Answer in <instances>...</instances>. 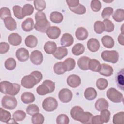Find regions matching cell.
Returning a JSON list of instances; mask_svg holds the SVG:
<instances>
[{
  "instance_id": "1",
  "label": "cell",
  "mask_w": 124,
  "mask_h": 124,
  "mask_svg": "<svg viewBox=\"0 0 124 124\" xmlns=\"http://www.w3.org/2000/svg\"><path fill=\"white\" fill-rule=\"evenodd\" d=\"M71 116L73 119L82 124H91L93 114L88 111L84 112L80 106L73 107L70 111Z\"/></svg>"
},
{
  "instance_id": "2",
  "label": "cell",
  "mask_w": 124,
  "mask_h": 124,
  "mask_svg": "<svg viewBox=\"0 0 124 124\" xmlns=\"http://www.w3.org/2000/svg\"><path fill=\"white\" fill-rule=\"evenodd\" d=\"M35 29L41 32L46 33L48 29L50 27V24L47 20L46 14L43 12L38 11L35 14Z\"/></svg>"
},
{
  "instance_id": "3",
  "label": "cell",
  "mask_w": 124,
  "mask_h": 124,
  "mask_svg": "<svg viewBox=\"0 0 124 124\" xmlns=\"http://www.w3.org/2000/svg\"><path fill=\"white\" fill-rule=\"evenodd\" d=\"M20 90V85L17 83H12L8 81H3L0 83V91L4 94L15 96Z\"/></svg>"
},
{
  "instance_id": "4",
  "label": "cell",
  "mask_w": 124,
  "mask_h": 124,
  "mask_svg": "<svg viewBox=\"0 0 124 124\" xmlns=\"http://www.w3.org/2000/svg\"><path fill=\"white\" fill-rule=\"evenodd\" d=\"M55 88V82L50 80L46 79L44 80L42 84L37 87L36 92L40 95H45L52 93L54 91Z\"/></svg>"
},
{
  "instance_id": "5",
  "label": "cell",
  "mask_w": 124,
  "mask_h": 124,
  "mask_svg": "<svg viewBox=\"0 0 124 124\" xmlns=\"http://www.w3.org/2000/svg\"><path fill=\"white\" fill-rule=\"evenodd\" d=\"M101 58L103 61L112 63H116L119 58L118 52L116 50H105L101 53Z\"/></svg>"
},
{
  "instance_id": "6",
  "label": "cell",
  "mask_w": 124,
  "mask_h": 124,
  "mask_svg": "<svg viewBox=\"0 0 124 124\" xmlns=\"http://www.w3.org/2000/svg\"><path fill=\"white\" fill-rule=\"evenodd\" d=\"M107 97L112 102L120 103L124 100L123 94L114 88H110L107 91Z\"/></svg>"
},
{
  "instance_id": "7",
  "label": "cell",
  "mask_w": 124,
  "mask_h": 124,
  "mask_svg": "<svg viewBox=\"0 0 124 124\" xmlns=\"http://www.w3.org/2000/svg\"><path fill=\"white\" fill-rule=\"evenodd\" d=\"M17 105V101L16 98L12 95H5L1 100L2 107L7 109H14Z\"/></svg>"
},
{
  "instance_id": "8",
  "label": "cell",
  "mask_w": 124,
  "mask_h": 124,
  "mask_svg": "<svg viewBox=\"0 0 124 124\" xmlns=\"http://www.w3.org/2000/svg\"><path fill=\"white\" fill-rule=\"evenodd\" d=\"M58 104L57 100L52 97H48L45 98L42 103V107L43 109L48 112L53 111L55 110Z\"/></svg>"
},
{
  "instance_id": "9",
  "label": "cell",
  "mask_w": 124,
  "mask_h": 124,
  "mask_svg": "<svg viewBox=\"0 0 124 124\" xmlns=\"http://www.w3.org/2000/svg\"><path fill=\"white\" fill-rule=\"evenodd\" d=\"M38 84L36 78L31 73L25 76L21 80V85L26 89L32 88L36 84Z\"/></svg>"
},
{
  "instance_id": "10",
  "label": "cell",
  "mask_w": 124,
  "mask_h": 124,
  "mask_svg": "<svg viewBox=\"0 0 124 124\" xmlns=\"http://www.w3.org/2000/svg\"><path fill=\"white\" fill-rule=\"evenodd\" d=\"M73 97V93L71 90L67 88L61 90L59 93V98L60 101L64 103L69 102Z\"/></svg>"
},
{
  "instance_id": "11",
  "label": "cell",
  "mask_w": 124,
  "mask_h": 124,
  "mask_svg": "<svg viewBox=\"0 0 124 124\" xmlns=\"http://www.w3.org/2000/svg\"><path fill=\"white\" fill-rule=\"evenodd\" d=\"M30 59L33 64L38 65L42 63L43 55L41 51L38 50H35L31 52Z\"/></svg>"
},
{
  "instance_id": "12",
  "label": "cell",
  "mask_w": 124,
  "mask_h": 124,
  "mask_svg": "<svg viewBox=\"0 0 124 124\" xmlns=\"http://www.w3.org/2000/svg\"><path fill=\"white\" fill-rule=\"evenodd\" d=\"M67 83L68 86L72 88H77L81 84L80 78L75 74L70 75L67 77Z\"/></svg>"
},
{
  "instance_id": "13",
  "label": "cell",
  "mask_w": 124,
  "mask_h": 124,
  "mask_svg": "<svg viewBox=\"0 0 124 124\" xmlns=\"http://www.w3.org/2000/svg\"><path fill=\"white\" fill-rule=\"evenodd\" d=\"M16 57L18 61L24 62L29 58V52L25 48L21 47L18 48L16 51Z\"/></svg>"
},
{
  "instance_id": "14",
  "label": "cell",
  "mask_w": 124,
  "mask_h": 124,
  "mask_svg": "<svg viewBox=\"0 0 124 124\" xmlns=\"http://www.w3.org/2000/svg\"><path fill=\"white\" fill-rule=\"evenodd\" d=\"M61 29L57 26H51L47 30L46 33L48 38L51 39H56L60 35Z\"/></svg>"
},
{
  "instance_id": "15",
  "label": "cell",
  "mask_w": 124,
  "mask_h": 124,
  "mask_svg": "<svg viewBox=\"0 0 124 124\" xmlns=\"http://www.w3.org/2000/svg\"><path fill=\"white\" fill-rule=\"evenodd\" d=\"M61 45L64 47L71 46L74 43V38L72 35L68 33L63 34L60 40Z\"/></svg>"
},
{
  "instance_id": "16",
  "label": "cell",
  "mask_w": 124,
  "mask_h": 124,
  "mask_svg": "<svg viewBox=\"0 0 124 124\" xmlns=\"http://www.w3.org/2000/svg\"><path fill=\"white\" fill-rule=\"evenodd\" d=\"M87 47L88 49L93 52L97 51L100 48V43L96 38H92L87 42Z\"/></svg>"
},
{
  "instance_id": "17",
  "label": "cell",
  "mask_w": 124,
  "mask_h": 124,
  "mask_svg": "<svg viewBox=\"0 0 124 124\" xmlns=\"http://www.w3.org/2000/svg\"><path fill=\"white\" fill-rule=\"evenodd\" d=\"M8 42L12 46H17L22 42L21 36L17 33H12L8 36Z\"/></svg>"
},
{
  "instance_id": "18",
  "label": "cell",
  "mask_w": 124,
  "mask_h": 124,
  "mask_svg": "<svg viewBox=\"0 0 124 124\" xmlns=\"http://www.w3.org/2000/svg\"><path fill=\"white\" fill-rule=\"evenodd\" d=\"M113 72V68L110 65L106 63H102L101 64V68L99 73L106 77H109L112 75Z\"/></svg>"
},
{
  "instance_id": "19",
  "label": "cell",
  "mask_w": 124,
  "mask_h": 124,
  "mask_svg": "<svg viewBox=\"0 0 124 124\" xmlns=\"http://www.w3.org/2000/svg\"><path fill=\"white\" fill-rule=\"evenodd\" d=\"M22 29L26 32L30 31L34 28V21L31 18H28L21 24Z\"/></svg>"
},
{
  "instance_id": "20",
  "label": "cell",
  "mask_w": 124,
  "mask_h": 124,
  "mask_svg": "<svg viewBox=\"0 0 124 124\" xmlns=\"http://www.w3.org/2000/svg\"><path fill=\"white\" fill-rule=\"evenodd\" d=\"M68 54L67 49L64 46H59L57 48L53 56L57 59L61 60L67 56Z\"/></svg>"
},
{
  "instance_id": "21",
  "label": "cell",
  "mask_w": 124,
  "mask_h": 124,
  "mask_svg": "<svg viewBox=\"0 0 124 124\" xmlns=\"http://www.w3.org/2000/svg\"><path fill=\"white\" fill-rule=\"evenodd\" d=\"M88 32L87 29L83 27L78 28L76 31L75 35L76 38L80 41H83L87 39L88 36Z\"/></svg>"
},
{
  "instance_id": "22",
  "label": "cell",
  "mask_w": 124,
  "mask_h": 124,
  "mask_svg": "<svg viewBox=\"0 0 124 124\" xmlns=\"http://www.w3.org/2000/svg\"><path fill=\"white\" fill-rule=\"evenodd\" d=\"M109 106V104L107 100L104 98H99L97 100L95 103V108L96 109L99 111L107 109Z\"/></svg>"
},
{
  "instance_id": "23",
  "label": "cell",
  "mask_w": 124,
  "mask_h": 124,
  "mask_svg": "<svg viewBox=\"0 0 124 124\" xmlns=\"http://www.w3.org/2000/svg\"><path fill=\"white\" fill-rule=\"evenodd\" d=\"M35 97L34 94L29 92L23 93L21 95V100L24 104H29L35 101Z\"/></svg>"
},
{
  "instance_id": "24",
  "label": "cell",
  "mask_w": 124,
  "mask_h": 124,
  "mask_svg": "<svg viewBox=\"0 0 124 124\" xmlns=\"http://www.w3.org/2000/svg\"><path fill=\"white\" fill-rule=\"evenodd\" d=\"M3 20L5 26L8 30L14 31L17 28L16 22L11 16L6 17Z\"/></svg>"
},
{
  "instance_id": "25",
  "label": "cell",
  "mask_w": 124,
  "mask_h": 124,
  "mask_svg": "<svg viewBox=\"0 0 124 124\" xmlns=\"http://www.w3.org/2000/svg\"><path fill=\"white\" fill-rule=\"evenodd\" d=\"M62 65L65 71H70L75 67V60L72 58H68L62 62Z\"/></svg>"
},
{
  "instance_id": "26",
  "label": "cell",
  "mask_w": 124,
  "mask_h": 124,
  "mask_svg": "<svg viewBox=\"0 0 124 124\" xmlns=\"http://www.w3.org/2000/svg\"><path fill=\"white\" fill-rule=\"evenodd\" d=\"M57 45L53 41H47L44 46V49L45 52L48 54H53L57 49Z\"/></svg>"
},
{
  "instance_id": "27",
  "label": "cell",
  "mask_w": 124,
  "mask_h": 124,
  "mask_svg": "<svg viewBox=\"0 0 124 124\" xmlns=\"http://www.w3.org/2000/svg\"><path fill=\"white\" fill-rule=\"evenodd\" d=\"M97 95V93L95 89L93 87L87 88L84 91V97L88 100H92L94 99Z\"/></svg>"
},
{
  "instance_id": "28",
  "label": "cell",
  "mask_w": 124,
  "mask_h": 124,
  "mask_svg": "<svg viewBox=\"0 0 124 124\" xmlns=\"http://www.w3.org/2000/svg\"><path fill=\"white\" fill-rule=\"evenodd\" d=\"M91 59L87 56H82L78 61V65L79 68L84 71L88 70V63Z\"/></svg>"
},
{
  "instance_id": "29",
  "label": "cell",
  "mask_w": 124,
  "mask_h": 124,
  "mask_svg": "<svg viewBox=\"0 0 124 124\" xmlns=\"http://www.w3.org/2000/svg\"><path fill=\"white\" fill-rule=\"evenodd\" d=\"M101 68L99 61L96 59H90L88 63V69L92 71L99 72Z\"/></svg>"
},
{
  "instance_id": "30",
  "label": "cell",
  "mask_w": 124,
  "mask_h": 124,
  "mask_svg": "<svg viewBox=\"0 0 124 124\" xmlns=\"http://www.w3.org/2000/svg\"><path fill=\"white\" fill-rule=\"evenodd\" d=\"M49 18L53 23L59 24L62 21L63 19V16L60 12L54 11L50 13Z\"/></svg>"
},
{
  "instance_id": "31",
  "label": "cell",
  "mask_w": 124,
  "mask_h": 124,
  "mask_svg": "<svg viewBox=\"0 0 124 124\" xmlns=\"http://www.w3.org/2000/svg\"><path fill=\"white\" fill-rule=\"evenodd\" d=\"M38 43V40L36 37L32 35H30L27 36L25 40L26 46L30 48L35 47Z\"/></svg>"
},
{
  "instance_id": "32",
  "label": "cell",
  "mask_w": 124,
  "mask_h": 124,
  "mask_svg": "<svg viewBox=\"0 0 124 124\" xmlns=\"http://www.w3.org/2000/svg\"><path fill=\"white\" fill-rule=\"evenodd\" d=\"M103 46L108 48H112L114 45V41L112 37L109 35H105L101 39Z\"/></svg>"
},
{
  "instance_id": "33",
  "label": "cell",
  "mask_w": 124,
  "mask_h": 124,
  "mask_svg": "<svg viewBox=\"0 0 124 124\" xmlns=\"http://www.w3.org/2000/svg\"><path fill=\"white\" fill-rule=\"evenodd\" d=\"M11 118V114L10 112L2 108H0V120L1 122L8 124Z\"/></svg>"
},
{
  "instance_id": "34",
  "label": "cell",
  "mask_w": 124,
  "mask_h": 124,
  "mask_svg": "<svg viewBox=\"0 0 124 124\" xmlns=\"http://www.w3.org/2000/svg\"><path fill=\"white\" fill-rule=\"evenodd\" d=\"M113 19L116 22H122L124 20V10L122 9H117L112 15Z\"/></svg>"
},
{
  "instance_id": "35",
  "label": "cell",
  "mask_w": 124,
  "mask_h": 124,
  "mask_svg": "<svg viewBox=\"0 0 124 124\" xmlns=\"http://www.w3.org/2000/svg\"><path fill=\"white\" fill-rule=\"evenodd\" d=\"M85 47L84 45L81 43L75 44L72 49V53L75 56H79L84 53Z\"/></svg>"
},
{
  "instance_id": "36",
  "label": "cell",
  "mask_w": 124,
  "mask_h": 124,
  "mask_svg": "<svg viewBox=\"0 0 124 124\" xmlns=\"http://www.w3.org/2000/svg\"><path fill=\"white\" fill-rule=\"evenodd\" d=\"M124 69H121L116 76V82L118 85V87L122 90H124Z\"/></svg>"
},
{
  "instance_id": "37",
  "label": "cell",
  "mask_w": 124,
  "mask_h": 124,
  "mask_svg": "<svg viewBox=\"0 0 124 124\" xmlns=\"http://www.w3.org/2000/svg\"><path fill=\"white\" fill-rule=\"evenodd\" d=\"M34 11V7L31 4H26L22 8V13L24 17L27 16L32 14Z\"/></svg>"
},
{
  "instance_id": "38",
  "label": "cell",
  "mask_w": 124,
  "mask_h": 124,
  "mask_svg": "<svg viewBox=\"0 0 124 124\" xmlns=\"http://www.w3.org/2000/svg\"><path fill=\"white\" fill-rule=\"evenodd\" d=\"M26 116V113L22 110H17L13 114V118L16 122L23 121Z\"/></svg>"
},
{
  "instance_id": "39",
  "label": "cell",
  "mask_w": 124,
  "mask_h": 124,
  "mask_svg": "<svg viewBox=\"0 0 124 124\" xmlns=\"http://www.w3.org/2000/svg\"><path fill=\"white\" fill-rule=\"evenodd\" d=\"M5 67L8 70H14L16 66V62L13 58H8L4 62Z\"/></svg>"
},
{
  "instance_id": "40",
  "label": "cell",
  "mask_w": 124,
  "mask_h": 124,
  "mask_svg": "<svg viewBox=\"0 0 124 124\" xmlns=\"http://www.w3.org/2000/svg\"><path fill=\"white\" fill-rule=\"evenodd\" d=\"M124 111L119 112L115 114L113 116V123L114 124H124Z\"/></svg>"
},
{
  "instance_id": "41",
  "label": "cell",
  "mask_w": 124,
  "mask_h": 124,
  "mask_svg": "<svg viewBox=\"0 0 124 124\" xmlns=\"http://www.w3.org/2000/svg\"><path fill=\"white\" fill-rule=\"evenodd\" d=\"M69 8L72 12L78 15L84 14L86 12V8L85 7L80 3L75 7H69Z\"/></svg>"
},
{
  "instance_id": "42",
  "label": "cell",
  "mask_w": 124,
  "mask_h": 124,
  "mask_svg": "<svg viewBox=\"0 0 124 124\" xmlns=\"http://www.w3.org/2000/svg\"><path fill=\"white\" fill-rule=\"evenodd\" d=\"M44 117L40 113H37L33 115L31 117V122L33 124H42L44 122Z\"/></svg>"
},
{
  "instance_id": "43",
  "label": "cell",
  "mask_w": 124,
  "mask_h": 124,
  "mask_svg": "<svg viewBox=\"0 0 124 124\" xmlns=\"http://www.w3.org/2000/svg\"><path fill=\"white\" fill-rule=\"evenodd\" d=\"M94 31L97 34H101L105 31V26L103 22L96 21L94 24Z\"/></svg>"
},
{
  "instance_id": "44",
  "label": "cell",
  "mask_w": 124,
  "mask_h": 124,
  "mask_svg": "<svg viewBox=\"0 0 124 124\" xmlns=\"http://www.w3.org/2000/svg\"><path fill=\"white\" fill-rule=\"evenodd\" d=\"M26 112L30 115H33L35 113L39 112V107L35 104H30L28 105L26 109Z\"/></svg>"
},
{
  "instance_id": "45",
  "label": "cell",
  "mask_w": 124,
  "mask_h": 124,
  "mask_svg": "<svg viewBox=\"0 0 124 124\" xmlns=\"http://www.w3.org/2000/svg\"><path fill=\"white\" fill-rule=\"evenodd\" d=\"M35 9L38 11L42 12L46 7V3L44 0H35L33 1Z\"/></svg>"
},
{
  "instance_id": "46",
  "label": "cell",
  "mask_w": 124,
  "mask_h": 124,
  "mask_svg": "<svg viewBox=\"0 0 124 124\" xmlns=\"http://www.w3.org/2000/svg\"><path fill=\"white\" fill-rule=\"evenodd\" d=\"M96 85L99 90H104L107 88L108 86V81L105 78H100L97 80Z\"/></svg>"
},
{
  "instance_id": "47",
  "label": "cell",
  "mask_w": 124,
  "mask_h": 124,
  "mask_svg": "<svg viewBox=\"0 0 124 124\" xmlns=\"http://www.w3.org/2000/svg\"><path fill=\"white\" fill-rule=\"evenodd\" d=\"M100 116L103 123H108L110 119V112L107 109H103L101 111Z\"/></svg>"
},
{
  "instance_id": "48",
  "label": "cell",
  "mask_w": 124,
  "mask_h": 124,
  "mask_svg": "<svg viewBox=\"0 0 124 124\" xmlns=\"http://www.w3.org/2000/svg\"><path fill=\"white\" fill-rule=\"evenodd\" d=\"M53 70L57 75H62L66 72L63 67L62 62H58L54 65Z\"/></svg>"
},
{
  "instance_id": "49",
  "label": "cell",
  "mask_w": 124,
  "mask_h": 124,
  "mask_svg": "<svg viewBox=\"0 0 124 124\" xmlns=\"http://www.w3.org/2000/svg\"><path fill=\"white\" fill-rule=\"evenodd\" d=\"M103 23L105 26V31L108 32H111L113 31L114 29V25L113 23L109 19H104Z\"/></svg>"
},
{
  "instance_id": "50",
  "label": "cell",
  "mask_w": 124,
  "mask_h": 124,
  "mask_svg": "<svg viewBox=\"0 0 124 124\" xmlns=\"http://www.w3.org/2000/svg\"><path fill=\"white\" fill-rule=\"evenodd\" d=\"M69 123V118L66 114H61L56 118V123L57 124H68Z\"/></svg>"
},
{
  "instance_id": "51",
  "label": "cell",
  "mask_w": 124,
  "mask_h": 124,
  "mask_svg": "<svg viewBox=\"0 0 124 124\" xmlns=\"http://www.w3.org/2000/svg\"><path fill=\"white\" fill-rule=\"evenodd\" d=\"M113 13V9L111 7H107L105 8L102 12L101 16L103 19H108Z\"/></svg>"
},
{
  "instance_id": "52",
  "label": "cell",
  "mask_w": 124,
  "mask_h": 124,
  "mask_svg": "<svg viewBox=\"0 0 124 124\" xmlns=\"http://www.w3.org/2000/svg\"><path fill=\"white\" fill-rule=\"evenodd\" d=\"M13 11L14 16L19 19H22L24 18L22 15V8L18 5H15L13 7Z\"/></svg>"
},
{
  "instance_id": "53",
  "label": "cell",
  "mask_w": 124,
  "mask_h": 124,
  "mask_svg": "<svg viewBox=\"0 0 124 124\" xmlns=\"http://www.w3.org/2000/svg\"><path fill=\"white\" fill-rule=\"evenodd\" d=\"M11 16V13L9 8L6 7H2L0 8V16L1 19L4 20L6 17H10Z\"/></svg>"
},
{
  "instance_id": "54",
  "label": "cell",
  "mask_w": 124,
  "mask_h": 124,
  "mask_svg": "<svg viewBox=\"0 0 124 124\" xmlns=\"http://www.w3.org/2000/svg\"><path fill=\"white\" fill-rule=\"evenodd\" d=\"M102 7L101 2L98 0H93L91 2V9L95 12H97L100 11Z\"/></svg>"
},
{
  "instance_id": "55",
  "label": "cell",
  "mask_w": 124,
  "mask_h": 124,
  "mask_svg": "<svg viewBox=\"0 0 124 124\" xmlns=\"http://www.w3.org/2000/svg\"><path fill=\"white\" fill-rule=\"evenodd\" d=\"M10 48L9 45L6 42H1L0 43V53L5 54L7 52Z\"/></svg>"
},
{
  "instance_id": "56",
  "label": "cell",
  "mask_w": 124,
  "mask_h": 124,
  "mask_svg": "<svg viewBox=\"0 0 124 124\" xmlns=\"http://www.w3.org/2000/svg\"><path fill=\"white\" fill-rule=\"evenodd\" d=\"M32 75H33L35 78H36L38 83H39L43 78V75L42 74L38 71H34L31 73Z\"/></svg>"
},
{
  "instance_id": "57",
  "label": "cell",
  "mask_w": 124,
  "mask_h": 124,
  "mask_svg": "<svg viewBox=\"0 0 124 124\" xmlns=\"http://www.w3.org/2000/svg\"><path fill=\"white\" fill-rule=\"evenodd\" d=\"M91 123L93 124H103L101 120L99 115L93 116L91 119Z\"/></svg>"
},
{
  "instance_id": "58",
  "label": "cell",
  "mask_w": 124,
  "mask_h": 124,
  "mask_svg": "<svg viewBox=\"0 0 124 124\" xmlns=\"http://www.w3.org/2000/svg\"><path fill=\"white\" fill-rule=\"evenodd\" d=\"M66 3L69 7H75L79 4L78 0H67Z\"/></svg>"
},
{
  "instance_id": "59",
  "label": "cell",
  "mask_w": 124,
  "mask_h": 124,
  "mask_svg": "<svg viewBox=\"0 0 124 124\" xmlns=\"http://www.w3.org/2000/svg\"><path fill=\"white\" fill-rule=\"evenodd\" d=\"M118 40L119 43V44L122 46H124V34L121 33L119 34L118 38Z\"/></svg>"
}]
</instances>
